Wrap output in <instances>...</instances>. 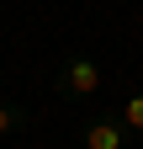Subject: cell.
Returning a JSON list of instances; mask_svg holds the SVG:
<instances>
[{
  "instance_id": "7a4b0ae2",
  "label": "cell",
  "mask_w": 143,
  "mask_h": 149,
  "mask_svg": "<svg viewBox=\"0 0 143 149\" xmlns=\"http://www.w3.org/2000/svg\"><path fill=\"white\" fill-rule=\"evenodd\" d=\"M85 149H127V128L117 117H90L85 123Z\"/></svg>"
},
{
  "instance_id": "277c9868",
  "label": "cell",
  "mask_w": 143,
  "mask_h": 149,
  "mask_svg": "<svg viewBox=\"0 0 143 149\" xmlns=\"http://www.w3.org/2000/svg\"><path fill=\"white\" fill-rule=\"evenodd\" d=\"M21 123H27V107H21V101H0V139L16 133Z\"/></svg>"
},
{
  "instance_id": "3957f363",
  "label": "cell",
  "mask_w": 143,
  "mask_h": 149,
  "mask_svg": "<svg viewBox=\"0 0 143 149\" xmlns=\"http://www.w3.org/2000/svg\"><path fill=\"white\" fill-rule=\"evenodd\" d=\"M117 123L127 128V133H143V91H127L117 107Z\"/></svg>"
},
{
  "instance_id": "6da1fadb",
  "label": "cell",
  "mask_w": 143,
  "mask_h": 149,
  "mask_svg": "<svg viewBox=\"0 0 143 149\" xmlns=\"http://www.w3.org/2000/svg\"><path fill=\"white\" fill-rule=\"evenodd\" d=\"M106 85V69L90 59V53H74V59H69L64 69H58V91H64V96H96V91Z\"/></svg>"
}]
</instances>
